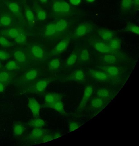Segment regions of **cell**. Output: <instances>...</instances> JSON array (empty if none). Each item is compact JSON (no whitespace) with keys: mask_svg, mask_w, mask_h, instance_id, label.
Returning <instances> with one entry per match:
<instances>
[{"mask_svg":"<svg viewBox=\"0 0 139 146\" xmlns=\"http://www.w3.org/2000/svg\"><path fill=\"white\" fill-rule=\"evenodd\" d=\"M134 4L136 7H138L139 5V0H133Z\"/></svg>","mask_w":139,"mask_h":146,"instance_id":"cell-44","label":"cell"},{"mask_svg":"<svg viewBox=\"0 0 139 146\" xmlns=\"http://www.w3.org/2000/svg\"><path fill=\"white\" fill-rule=\"evenodd\" d=\"M100 37L103 40L109 41L113 39V33L111 30L105 29H100L98 31Z\"/></svg>","mask_w":139,"mask_h":146,"instance_id":"cell-12","label":"cell"},{"mask_svg":"<svg viewBox=\"0 0 139 146\" xmlns=\"http://www.w3.org/2000/svg\"><path fill=\"white\" fill-rule=\"evenodd\" d=\"M4 89V87L3 84L0 83V92L3 91Z\"/></svg>","mask_w":139,"mask_h":146,"instance_id":"cell-45","label":"cell"},{"mask_svg":"<svg viewBox=\"0 0 139 146\" xmlns=\"http://www.w3.org/2000/svg\"><path fill=\"white\" fill-rule=\"evenodd\" d=\"M37 17L40 20H45L47 17V14L46 12L43 10L38 9L36 12Z\"/></svg>","mask_w":139,"mask_h":146,"instance_id":"cell-36","label":"cell"},{"mask_svg":"<svg viewBox=\"0 0 139 146\" xmlns=\"http://www.w3.org/2000/svg\"><path fill=\"white\" fill-rule=\"evenodd\" d=\"M80 58L81 60L86 61L89 58V54L88 51L86 49L83 50L81 53Z\"/></svg>","mask_w":139,"mask_h":146,"instance_id":"cell-38","label":"cell"},{"mask_svg":"<svg viewBox=\"0 0 139 146\" xmlns=\"http://www.w3.org/2000/svg\"><path fill=\"white\" fill-rule=\"evenodd\" d=\"M62 136L61 134L59 132H56L50 134H46L39 141L41 143H45L57 139Z\"/></svg>","mask_w":139,"mask_h":146,"instance_id":"cell-15","label":"cell"},{"mask_svg":"<svg viewBox=\"0 0 139 146\" xmlns=\"http://www.w3.org/2000/svg\"><path fill=\"white\" fill-rule=\"evenodd\" d=\"M48 0H39V1L42 3H46L47 1Z\"/></svg>","mask_w":139,"mask_h":146,"instance_id":"cell-46","label":"cell"},{"mask_svg":"<svg viewBox=\"0 0 139 146\" xmlns=\"http://www.w3.org/2000/svg\"><path fill=\"white\" fill-rule=\"evenodd\" d=\"M14 39L15 42L19 44H23L26 40L25 35L24 33L20 32L17 36Z\"/></svg>","mask_w":139,"mask_h":146,"instance_id":"cell-28","label":"cell"},{"mask_svg":"<svg viewBox=\"0 0 139 146\" xmlns=\"http://www.w3.org/2000/svg\"><path fill=\"white\" fill-rule=\"evenodd\" d=\"M1 67V64L0 62V68Z\"/></svg>","mask_w":139,"mask_h":146,"instance_id":"cell-48","label":"cell"},{"mask_svg":"<svg viewBox=\"0 0 139 146\" xmlns=\"http://www.w3.org/2000/svg\"><path fill=\"white\" fill-rule=\"evenodd\" d=\"M28 123L31 127L34 128H42L44 126L45 123L44 120L38 117L31 120Z\"/></svg>","mask_w":139,"mask_h":146,"instance_id":"cell-14","label":"cell"},{"mask_svg":"<svg viewBox=\"0 0 139 146\" xmlns=\"http://www.w3.org/2000/svg\"><path fill=\"white\" fill-rule=\"evenodd\" d=\"M14 56L15 60L18 62H23L26 60V56L21 51H15L14 53Z\"/></svg>","mask_w":139,"mask_h":146,"instance_id":"cell-22","label":"cell"},{"mask_svg":"<svg viewBox=\"0 0 139 146\" xmlns=\"http://www.w3.org/2000/svg\"><path fill=\"white\" fill-rule=\"evenodd\" d=\"M47 107L53 109L61 114L65 113L63 103L61 100L55 102Z\"/></svg>","mask_w":139,"mask_h":146,"instance_id":"cell-13","label":"cell"},{"mask_svg":"<svg viewBox=\"0 0 139 146\" xmlns=\"http://www.w3.org/2000/svg\"><path fill=\"white\" fill-rule=\"evenodd\" d=\"M133 3V0H121V7L124 11L129 10L131 8Z\"/></svg>","mask_w":139,"mask_h":146,"instance_id":"cell-21","label":"cell"},{"mask_svg":"<svg viewBox=\"0 0 139 146\" xmlns=\"http://www.w3.org/2000/svg\"><path fill=\"white\" fill-rule=\"evenodd\" d=\"M24 131L23 126L21 124H17L14 128V132L15 135H21Z\"/></svg>","mask_w":139,"mask_h":146,"instance_id":"cell-30","label":"cell"},{"mask_svg":"<svg viewBox=\"0 0 139 146\" xmlns=\"http://www.w3.org/2000/svg\"><path fill=\"white\" fill-rule=\"evenodd\" d=\"M93 46L97 51L102 53H108L114 51L110 47L108 44L100 42H94Z\"/></svg>","mask_w":139,"mask_h":146,"instance_id":"cell-7","label":"cell"},{"mask_svg":"<svg viewBox=\"0 0 139 146\" xmlns=\"http://www.w3.org/2000/svg\"><path fill=\"white\" fill-rule=\"evenodd\" d=\"M60 63L59 60L57 58L52 60L49 62V66L50 68L53 70H57L59 66Z\"/></svg>","mask_w":139,"mask_h":146,"instance_id":"cell-26","label":"cell"},{"mask_svg":"<svg viewBox=\"0 0 139 146\" xmlns=\"http://www.w3.org/2000/svg\"><path fill=\"white\" fill-rule=\"evenodd\" d=\"M57 32H61L64 31L67 27L68 23L64 19H60L55 23Z\"/></svg>","mask_w":139,"mask_h":146,"instance_id":"cell-20","label":"cell"},{"mask_svg":"<svg viewBox=\"0 0 139 146\" xmlns=\"http://www.w3.org/2000/svg\"><path fill=\"white\" fill-rule=\"evenodd\" d=\"M103 60L104 62L106 63L112 64L115 62L116 60V58L113 55L107 54L103 56Z\"/></svg>","mask_w":139,"mask_h":146,"instance_id":"cell-29","label":"cell"},{"mask_svg":"<svg viewBox=\"0 0 139 146\" xmlns=\"http://www.w3.org/2000/svg\"><path fill=\"white\" fill-rule=\"evenodd\" d=\"M84 78V74L80 69L77 70L75 72L73 79L76 81H82Z\"/></svg>","mask_w":139,"mask_h":146,"instance_id":"cell-27","label":"cell"},{"mask_svg":"<svg viewBox=\"0 0 139 146\" xmlns=\"http://www.w3.org/2000/svg\"><path fill=\"white\" fill-rule=\"evenodd\" d=\"M28 106L34 117H38L41 107L38 102L34 98H29L28 99Z\"/></svg>","mask_w":139,"mask_h":146,"instance_id":"cell-3","label":"cell"},{"mask_svg":"<svg viewBox=\"0 0 139 146\" xmlns=\"http://www.w3.org/2000/svg\"><path fill=\"white\" fill-rule=\"evenodd\" d=\"M77 58V55L75 54L70 55L68 58L66 64L68 66L73 65L76 62Z\"/></svg>","mask_w":139,"mask_h":146,"instance_id":"cell-33","label":"cell"},{"mask_svg":"<svg viewBox=\"0 0 139 146\" xmlns=\"http://www.w3.org/2000/svg\"><path fill=\"white\" fill-rule=\"evenodd\" d=\"M61 95L58 93L48 92L45 96V104L47 107L49 106L57 101L61 100Z\"/></svg>","mask_w":139,"mask_h":146,"instance_id":"cell-5","label":"cell"},{"mask_svg":"<svg viewBox=\"0 0 139 146\" xmlns=\"http://www.w3.org/2000/svg\"><path fill=\"white\" fill-rule=\"evenodd\" d=\"M97 97L104 99H107L109 97L110 93L109 91L107 89L101 88L98 89L96 92Z\"/></svg>","mask_w":139,"mask_h":146,"instance_id":"cell-18","label":"cell"},{"mask_svg":"<svg viewBox=\"0 0 139 146\" xmlns=\"http://www.w3.org/2000/svg\"><path fill=\"white\" fill-rule=\"evenodd\" d=\"M57 33L55 23H51L48 24L45 29V34L47 36L53 35Z\"/></svg>","mask_w":139,"mask_h":146,"instance_id":"cell-19","label":"cell"},{"mask_svg":"<svg viewBox=\"0 0 139 146\" xmlns=\"http://www.w3.org/2000/svg\"><path fill=\"white\" fill-rule=\"evenodd\" d=\"M18 29L15 28H11L9 29L7 31V34L9 37L15 38L20 33Z\"/></svg>","mask_w":139,"mask_h":146,"instance_id":"cell-25","label":"cell"},{"mask_svg":"<svg viewBox=\"0 0 139 146\" xmlns=\"http://www.w3.org/2000/svg\"><path fill=\"white\" fill-rule=\"evenodd\" d=\"M90 74L93 78L99 81H105L109 78V75L106 73L99 71L91 70Z\"/></svg>","mask_w":139,"mask_h":146,"instance_id":"cell-9","label":"cell"},{"mask_svg":"<svg viewBox=\"0 0 139 146\" xmlns=\"http://www.w3.org/2000/svg\"><path fill=\"white\" fill-rule=\"evenodd\" d=\"M69 43V40L67 39L62 40L56 45L53 50V53L57 54L61 53L67 48Z\"/></svg>","mask_w":139,"mask_h":146,"instance_id":"cell-11","label":"cell"},{"mask_svg":"<svg viewBox=\"0 0 139 146\" xmlns=\"http://www.w3.org/2000/svg\"><path fill=\"white\" fill-rule=\"evenodd\" d=\"M53 11L58 14H66L70 10V7L68 3L62 1H59L55 2L53 6Z\"/></svg>","mask_w":139,"mask_h":146,"instance_id":"cell-2","label":"cell"},{"mask_svg":"<svg viewBox=\"0 0 139 146\" xmlns=\"http://www.w3.org/2000/svg\"><path fill=\"white\" fill-rule=\"evenodd\" d=\"M8 7L10 10L14 13H17L19 11V6L15 3H10L8 5Z\"/></svg>","mask_w":139,"mask_h":146,"instance_id":"cell-37","label":"cell"},{"mask_svg":"<svg viewBox=\"0 0 139 146\" xmlns=\"http://www.w3.org/2000/svg\"><path fill=\"white\" fill-rule=\"evenodd\" d=\"M6 68L9 70H13L18 68L17 65L14 61L11 60L8 62L6 65Z\"/></svg>","mask_w":139,"mask_h":146,"instance_id":"cell-39","label":"cell"},{"mask_svg":"<svg viewBox=\"0 0 139 146\" xmlns=\"http://www.w3.org/2000/svg\"><path fill=\"white\" fill-rule=\"evenodd\" d=\"M46 134V131L42 128H34L31 131L29 138L31 141H39Z\"/></svg>","mask_w":139,"mask_h":146,"instance_id":"cell-6","label":"cell"},{"mask_svg":"<svg viewBox=\"0 0 139 146\" xmlns=\"http://www.w3.org/2000/svg\"><path fill=\"white\" fill-rule=\"evenodd\" d=\"M93 92V88L90 85H88L85 88L83 95L77 109V111L80 112L83 111L86 106Z\"/></svg>","mask_w":139,"mask_h":146,"instance_id":"cell-1","label":"cell"},{"mask_svg":"<svg viewBox=\"0 0 139 146\" xmlns=\"http://www.w3.org/2000/svg\"><path fill=\"white\" fill-rule=\"evenodd\" d=\"M48 81L45 79L39 80L35 84L32 91L33 93L38 94L43 93L47 87Z\"/></svg>","mask_w":139,"mask_h":146,"instance_id":"cell-8","label":"cell"},{"mask_svg":"<svg viewBox=\"0 0 139 146\" xmlns=\"http://www.w3.org/2000/svg\"><path fill=\"white\" fill-rule=\"evenodd\" d=\"M105 100L96 97L94 98L91 100L90 105L92 108L95 110L101 109L105 105Z\"/></svg>","mask_w":139,"mask_h":146,"instance_id":"cell-10","label":"cell"},{"mask_svg":"<svg viewBox=\"0 0 139 146\" xmlns=\"http://www.w3.org/2000/svg\"><path fill=\"white\" fill-rule=\"evenodd\" d=\"M86 1L88 2L92 3L94 2L95 0H86Z\"/></svg>","mask_w":139,"mask_h":146,"instance_id":"cell-47","label":"cell"},{"mask_svg":"<svg viewBox=\"0 0 139 146\" xmlns=\"http://www.w3.org/2000/svg\"><path fill=\"white\" fill-rule=\"evenodd\" d=\"M8 73L6 72H2L0 73V81L1 82H7L9 78Z\"/></svg>","mask_w":139,"mask_h":146,"instance_id":"cell-41","label":"cell"},{"mask_svg":"<svg viewBox=\"0 0 139 146\" xmlns=\"http://www.w3.org/2000/svg\"><path fill=\"white\" fill-rule=\"evenodd\" d=\"M0 44L5 47H9L12 44L7 39L3 36H0Z\"/></svg>","mask_w":139,"mask_h":146,"instance_id":"cell-40","label":"cell"},{"mask_svg":"<svg viewBox=\"0 0 139 146\" xmlns=\"http://www.w3.org/2000/svg\"><path fill=\"white\" fill-rule=\"evenodd\" d=\"M25 15L28 21L30 23L34 21L35 18L32 11L30 9H27L25 11Z\"/></svg>","mask_w":139,"mask_h":146,"instance_id":"cell-34","label":"cell"},{"mask_svg":"<svg viewBox=\"0 0 139 146\" xmlns=\"http://www.w3.org/2000/svg\"><path fill=\"white\" fill-rule=\"evenodd\" d=\"M9 58V54L7 52L2 50H0V59L5 60Z\"/></svg>","mask_w":139,"mask_h":146,"instance_id":"cell-42","label":"cell"},{"mask_svg":"<svg viewBox=\"0 0 139 146\" xmlns=\"http://www.w3.org/2000/svg\"><path fill=\"white\" fill-rule=\"evenodd\" d=\"M92 29V26L90 24L84 23L78 25L76 28L75 32V35L80 37L84 36Z\"/></svg>","mask_w":139,"mask_h":146,"instance_id":"cell-4","label":"cell"},{"mask_svg":"<svg viewBox=\"0 0 139 146\" xmlns=\"http://www.w3.org/2000/svg\"><path fill=\"white\" fill-rule=\"evenodd\" d=\"M109 41L108 44L113 50H115L119 48L121 45V42L119 40L117 39H112Z\"/></svg>","mask_w":139,"mask_h":146,"instance_id":"cell-24","label":"cell"},{"mask_svg":"<svg viewBox=\"0 0 139 146\" xmlns=\"http://www.w3.org/2000/svg\"><path fill=\"white\" fill-rule=\"evenodd\" d=\"M127 30L137 35L139 34V27L134 24H129L126 27Z\"/></svg>","mask_w":139,"mask_h":146,"instance_id":"cell-32","label":"cell"},{"mask_svg":"<svg viewBox=\"0 0 139 146\" xmlns=\"http://www.w3.org/2000/svg\"><path fill=\"white\" fill-rule=\"evenodd\" d=\"M102 69L105 73L110 76H116L118 75L119 74V69L116 66H104L103 67Z\"/></svg>","mask_w":139,"mask_h":146,"instance_id":"cell-17","label":"cell"},{"mask_svg":"<svg viewBox=\"0 0 139 146\" xmlns=\"http://www.w3.org/2000/svg\"><path fill=\"white\" fill-rule=\"evenodd\" d=\"M81 0H69L71 4L74 5H78L80 4Z\"/></svg>","mask_w":139,"mask_h":146,"instance_id":"cell-43","label":"cell"},{"mask_svg":"<svg viewBox=\"0 0 139 146\" xmlns=\"http://www.w3.org/2000/svg\"><path fill=\"white\" fill-rule=\"evenodd\" d=\"M38 75V72L36 69L31 70L28 71L26 74L25 78L28 81H31L37 76Z\"/></svg>","mask_w":139,"mask_h":146,"instance_id":"cell-23","label":"cell"},{"mask_svg":"<svg viewBox=\"0 0 139 146\" xmlns=\"http://www.w3.org/2000/svg\"><path fill=\"white\" fill-rule=\"evenodd\" d=\"M80 124L75 121H69L68 123V129L70 132L78 128L80 126Z\"/></svg>","mask_w":139,"mask_h":146,"instance_id":"cell-31","label":"cell"},{"mask_svg":"<svg viewBox=\"0 0 139 146\" xmlns=\"http://www.w3.org/2000/svg\"><path fill=\"white\" fill-rule=\"evenodd\" d=\"M31 51L32 54L36 58L41 59L43 56L44 52L43 50L39 46H33L31 48Z\"/></svg>","mask_w":139,"mask_h":146,"instance_id":"cell-16","label":"cell"},{"mask_svg":"<svg viewBox=\"0 0 139 146\" xmlns=\"http://www.w3.org/2000/svg\"><path fill=\"white\" fill-rule=\"evenodd\" d=\"M11 20L8 16H3L0 19V23L1 25L5 26L9 25L11 23Z\"/></svg>","mask_w":139,"mask_h":146,"instance_id":"cell-35","label":"cell"}]
</instances>
